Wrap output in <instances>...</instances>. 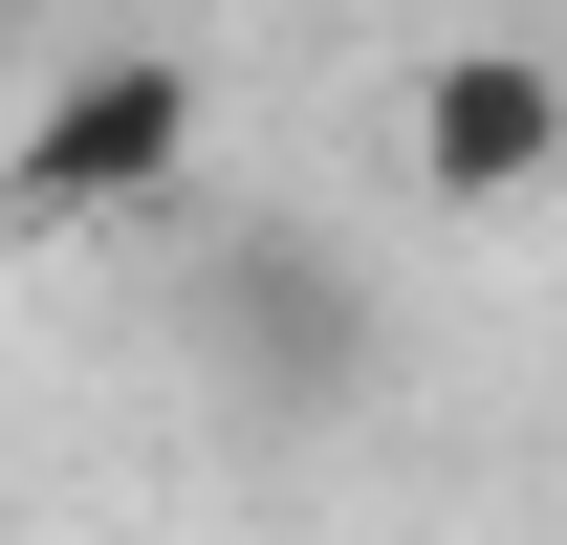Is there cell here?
I'll use <instances>...</instances> for the list:
<instances>
[{
  "instance_id": "6da1fadb",
  "label": "cell",
  "mask_w": 567,
  "mask_h": 545,
  "mask_svg": "<svg viewBox=\"0 0 567 545\" xmlns=\"http://www.w3.org/2000/svg\"><path fill=\"white\" fill-rule=\"evenodd\" d=\"M197 175H218V66H175V44H87V66H44L22 153H0L22 240H110V218H175Z\"/></svg>"
},
{
  "instance_id": "7a4b0ae2",
  "label": "cell",
  "mask_w": 567,
  "mask_h": 545,
  "mask_svg": "<svg viewBox=\"0 0 567 545\" xmlns=\"http://www.w3.org/2000/svg\"><path fill=\"white\" fill-rule=\"evenodd\" d=\"M197 371H218V414H262V436L350 414V371H371L350 263H328V240H284V218H240V240L197 263Z\"/></svg>"
},
{
  "instance_id": "3957f363",
  "label": "cell",
  "mask_w": 567,
  "mask_h": 545,
  "mask_svg": "<svg viewBox=\"0 0 567 545\" xmlns=\"http://www.w3.org/2000/svg\"><path fill=\"white\" fill-rule=\"evenodd\" d=\"M393 153H415V197L436 218H524V197H567V44H436L415 66V110H393Z\"/></svg>"
}]
</instances>
